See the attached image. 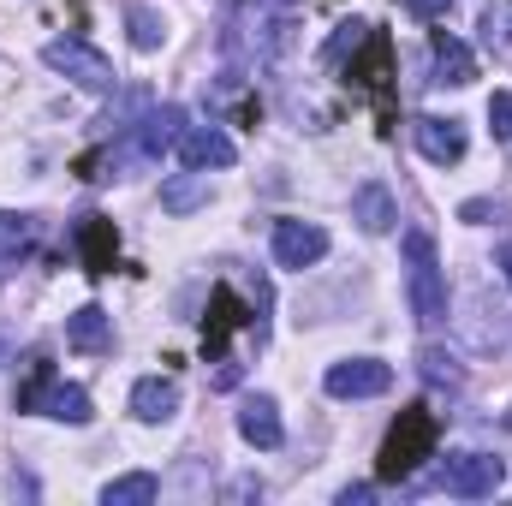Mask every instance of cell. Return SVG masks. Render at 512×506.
Returning <instances> with one entry per match:
<instances>
[{"label": "cell", "mask_w": 512, "mask_h": 506, "mask_svg": "<svg viewBox=\"0 0 512 506\" xmlns=\"http://www.w3.org/2000/svg\"><path fill=\"white\" fill-rule=\"evenodd\" d=\"M328 256V233L316 221H280L274 227V262L280 268H310Z\"/></svg>", "instance_id": "obj_7"}, {"label": "cell", "mask_w": 512, "mask_h": 506, "mask_svg": "<svg viewBox=\"0 0 512 506\" xmlns=\"http://www.w3.org/2000/svg\"><path fill=\"white\" fill-rule=\"evenodd\" d=\"M489 126H495V137H512V96L507 90H495V102H489Z\"/></svg>", "instance_id": "obj_26"}, {"label": "cell", "mask_w": 512, "mask_h": 506, "mask_svg": "<svg viewBox=\"0 0 512 506\" xmlns=\"http://www.w3.org/2000/svg\"><path fill=\"white\" fill-rule=\"evenodd\" d=\"M370 495H376L370 483H352V489H340V506H364V501H370Z\"/></svg>", "instance_id": "obj_29"}, {"label": "cell", "mask_w": 512, "mask_h": 506, "mask_svg": "<svg viewBox=\"0 0 512 506\" xmlns=\"http://www.w3.org/2000/svg\"><path fill=\"white\" fill-rule=\"evenodd\" d=\"M30 245H36V221H30V215H6V209H0V274H6V268H18V262L30 256Z\"/></svg>", "instance_id": "obj_18"}, {"label": "cell", "mask_w": 512, "mask_h": 506, "mask_svg": "<svg viewBox=\"0 0 512 506\" xmlns=\"http://www.w3.org/2000/svg\"><path fill=\"white\" fill-rule=\"evenodd\" d=\"M173 149H179V161H185V167H197V173H209V167H233V161H239L233 137H227L221 126H185Z\"/></svg>", "instance_id": "obj_6"}, {"label": "cell", "mask_w": 512, "mask_h": 506, "mask_svg": "<svg viewBox=\"0 0 512 506\" xmlns=\"http://www.w3.org/2000/svg\"><path fill=\"white\" fill-rule=\"evenodd\" d=\"M411 137H417V149H423L435 167H453V161H465V126H459V120L423 114V120L411 126Z\"/></svg>", "instance_id": "obj_9"}, {"label": "cell", "mask_w": 512, "mask_h": 506, "mask_svg": "<svg viewBox=\"0 0 512 506\" xmlns=\"http://www.w3.org/2000/svg\"><path fill=\"white\" fill-rule=\"evenodd\" d=\"M42 417H60V423H90L96 411H90V393H84V387L54 381V387H48V399H42Z\"/></svg>", "instance_id": "obj_19"}, {"label": "cell", "mask_w": 512, "mask_h": 506, "mask_svg": "<svg viewBox=\"0 0 512 506\" xmlns=\"http://www.w3.org/2000/svg\"><path fill=\"white\" fill-rule=\"evenodd\" d=\"M417 376L429 381V387H459V381H465V370H459L441 346H423V352H417Z\"/></svg>", "instance_id": "obj_22"}, {"label": "cell", "mask_w": 512, "mask_h": 506, "mask_svg": "<svg viewBox=\"0 0 512 506\" xmlns=\"http://www.w3.org/2000/svg\"><path fill=\"white\" fill-rule=\"evenodd\" d=\"M42 60L54 66V72H66L78 90H90V96H108L120 78H114V60L108 54H96L90 42H78V36H54L48 48H42Z\"/></svg>", "instance_id": "obj_3"}, {"label": "cell", "mask_w": 512, "mask_h": 506, "mask_svg": "<svg viewBox=\"0 0 512 506\" xmlns=\"http://www.w3.org/2000/svg\"><path fill=\"white\" fill-rule=\"evenodd\" d=\"M453 0H405V12H417V18H441Z\"/></svg>", "instance_id": "obj_27"}, {"label": "cell", "mask_w": 512, "mask_h": 506, "mask_svg": "<svg viewBox=\"0 0 512 506\" xmlns=\"http://www.w3.org/2000/svg\"><path fill=\"white\" fill-rule=\"evenodd\" d=\"M429 84H441V90H465L471 78H477V60H471V48L459 42V36H447V30H435V42H429Z\"/></svg>", "instance_id": "obj_8"}, {"label": "cell", "mask_w": 512, "mask_h": 506, "mask_svg": "<svg viewBox=\"0 0 512 506\" xmlns=\"http://www.w3.org/2000/svg\"><path fill=\"white\" fill-rule=\"evenodd\" d=\"M155 495H161V483H155L149 471H131V477H120V483L102 489V506H149Z\"/></svg>", "instance_id": "obj_20"}, {"label": "cell", "mask_w": 512, "mask_h": 506, "mask_svg": "<svg viewBox=\"0 0 512 506\" xmlns=\"http://www.w3.org/2000/svg\"><path fill=\"white\" fill-rule=\"evenodd\" d=\"M322 387L334 399H376V393L393 387V370H387L382 358H346V364H328Z\"/></svg>", "instance_id": "obj_5"}, {"label": "cell", "mask_w": 512, "mask_h": 506, "mask_svg": "<svg viewBox=\"0 0 512 506\" xmlns=\"http://www.w3.org/2000/svg\"><path fill=\"white\" fill-rule=\"evenodd\" d=\"M495 268H501V280H507V286H512V239H507V245H501V256H495Z\"/></svg>", "instance_id": "obj_31"}, {"label": "cell", "mask_w": 512, "mask_h": 506, "mask_svg": "<svg viewBox=\"0 0 512 506\" xmlns=\"http://www.w3.org/2000/svg\"><path fill=\"white\" fill-rule=\"evenodd\" d=\"M233 328H256V316H239V298H233V286H221V292H215V304H209V322H203V340H209V352H221Z\"/></svg>", "instance_id": "obj_17"}, {"label": "cell", "mask_w": 512, "mask_h": 506, "mask_svg": "<svg viewBox=\"0 0 512 506\" xmlns=\"http://www.w3.org/2000/svg\"><path fill=\"white\" fill-rule=\"evenodd\" d=\"M441 483H447V495H459V501H483V495H495V489L507 483V465H501L495 453H459Z\"/></svg>", "instance_id": "obj_4"}, {"label": "cell", "mask_w": 512, "mask_h": 506, "mask_svg": "<svg viewBox=\"0 0 512 506\" xmlns=\"http://www.w3.org/2000/svg\"><path fill=\"white\" fill-rule=\"evenodd\" d=\"M54 381H60V376H54V364L36 352V358H30V381L18 387V411H42V399H48V387H54Z\"/></svg>", "instance_id": "obj_24"}, {"label": "cell", "mask_w": 512, "mask_h": 506, "mask_svg": "<svg viewBox=\"0 0 512 506\" xmlns=\"http://www.w3.org/2000/svg\"><path fill=\"white\" fill-rule=\"evenodd\" d=\"M227 495H233V501H262V483H256V477H239Z\"/></svg>", "instance_id": "obj_28"}, {"label": "cell", "mask_w": 512, "mask_h": 506, "mask_svg": "<svg viewBox=\"0 0 512 506\" xmlns=\"http://www.w3.org/2000/svg\"><path fill=\"white\" fill-rule=\"evenodd\" d=\"M507 423H512V411H507Z\"/></svg>", "instance_id": "obj_33"}, {"label": "cell", "mask_w": 512, "mask_h": 506, "mask_svg": "<svg viewBox=\"0 0 512 506\" xmlns=\"http://www.w3.org/2000/svg\"><path fill=\"white\" fill-rule=\"evenodd\" d=\"M352 221L364 227V233H393V221H399V203H393V191H387L382 179H370V185H358V197H352Z\"/></svg>", "instance_id": "obj_14"}, {"label": "cell", "mask_w": 512, "mask_h": 506, "mask_svg": "<svg viewBox=\"0 0 512 506\" xmlns=\"http://www.w3.org/2000/svg\"><path fill=\"white\" fill-rule=\"evenodd\" d=\"M405 298H411V316L423 328L447 322V274H441V256H435L429 233H405Z\"/></svg>", "instance_id": "obj_2"}, {"label": "cell", "mask_w": 512, "mask_h": 506, "mask_svg": "<svg viewBox=\"0 0 512 506\" xmlns=\"http://www.w3.org/2000/svg\"><path fill=\"white\" fill-rule=\"evenodd\" d=\"M459 215H465V221H489V215H501V209H495V203H465Z\"/></svg>", "instance_id": "obj_30"}, {"label": "cell", "mask_w": 512, "mask_h": 506, "mask_svg": "<svg viewBox=\"0 0 512 506\" xmlns=\"http://www.w3.org/2000/svg\"><path fill=\"white\" fill-rule=\"evenodd\" d=\"M66 346L72 352H114V316L102 304H84L66 316Z\"/></svg>", "instance_id": "obj_12"}, {"label": "cell", "mask_w": 512, "mask_h": 506, "mask_svg": "<svg viewBox=\"0 0 512 506\" xmlns=\"http://www.w3.org/2000/svg\"><path fill=\"white\" fill-rule=\"evenodd\" d=\"M72 239H78V256H84V268H90V274H108V268L120 262V233H114V221H108V215H84Z\"/></svg>", "instance_id": "obj_10"}, {"label": "cell", "mask_w": 512, "mask_h": 506, "mask_svg": "<svg viewBox=\"0 0 512 506\" xmlns=\"http://www.w3.org/2000/svg\"><path fill=\"white\" fill-rule=\"evenodd\" d=\"M126 24H131V48H137V54H155V48H161V36H167L161 12H149V6H131Z\"/></svg>", "instance_id": "obj_23"}, {"label": "cell", "mask_w": 512, "mask_h": 506, "mask_svg": "<svg viewBox=\"0 0 512 506\" xmlns=\"http://www.w3.org/2000/svg\"><path fill=\"white\" fill-rule=\"evenodd\" d=\"M161 209H167V215H197V209H209V173H197V167L173 173V179L161 185Z\"/></svg>", "instance_id": "obj_16"}, {"label": "cell", "mask_w": 512, "mask_h": 506, "mask_svg": "<svg viewBox=\"0 0 512 506\" xmlns=\"http://www.w3.org/2000/svg\"><path fill=\"white\" fill-rule=\"evenodd\" d=\"M179 131H185V114H179V108L143 114V126H137V155H143V161H161V155L179 143Z\"/></svg>", "instance_id": "obj_15"}, {"label": "cell", "mask_w": 512, "mask_h": 506, "mask_svg": "<svg viewBox=\"0 0 512 506\" xmlns=\"http://www.w3.org/2000/svg\"><path fill=\"white\" fill-rule=\"evenodd\" d=\"M352 84H364V90H382L387 84V36L382 30H370V54L364 60L352 54Z\"/></svg>", "instance_id": "obj_21"}, {"label": "cell", "mask_w": 512, "mask_h": 506, "mask_svg": "<svg viewBox=\"0 0 512 506\" xmlns=\"http://www.w3.org/2000/svg\"><path fill=\"white\" fill-rule=\"evenodd\" d=\"M435 441H441L435 411L405 405V411L393 417V429H387L382 453H376V483H405V477H417V465L435 459Z\"/></svg>", "instance_id": "obj_1"}, {"label": "cell", "mask_w": 512, "mask_h": 506, "mask_svg": "<svg viewBox=\"0 0 512 506\" xmlns=\"http://www.w3.org/2000/svg\"><path fill=\"white\" fill-rule=\"evenodd\" d=\"M0 358H6V340H0Z\"/></svg>", "instance_id": "obj_32"}, {"label": "cell", "mask_w": 512, "mask_h": 506, "mask_svg": "<svg viewBox=\"0 0 512 506\" xmlns=\"http://www.w3.org/2000/svg\"><path fill=\"white\" fill-rule=\"evenodd\" d=\"M239 435L262 447V453H274L280 441H286V429H280V405L268 399V393H251L245 405H239Z\"/></svg>", "instance_id": "obj_11"}, {"label": "cell", "mask_w": 512, "mask_h": 506, "mask_svg": "<svg viewBox=\"0 0 512 506\" xmlns=\"http://www.w3.org/2000/svg\"><path fill=\"white\" fill-rule=\"evenodd\" d=\"M179 411V381L173 376H143L131 387V417L137 423H167Z\"/></svg>", "instance_id": "obj_13"}, {"label": "cell", "mask_w": 512, "mask_h": 506, "mask_svg": "<svg viewBox=\"0 0 512 506\" xmlns=\"http://www.w3.org/2000/svg\"><path fill=\"white\" fill-rule=\"evenodd\" d=\"M483 36H489V48H507L512 42V12L489 6V12H483Z\"/></svg>", "instance_id": "obj_25"}]
</instances>
